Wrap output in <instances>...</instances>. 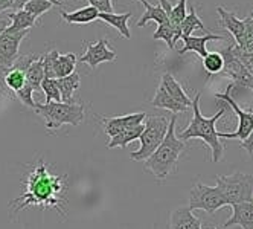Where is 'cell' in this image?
I'll use <instances>...</instances> for the list:
<instances>
[{
  "instance_id": "cell-1",
  "label": "cell",
  "mask_w": 253,
  "mask_h": 229,
  "mask_svg": "<svg viewBox=\"0 0 253 229\" xmlns=\"http://www.w3.org/2000/svg\"><path fill=\"white\" fill-rule=\"evenodd\" d=\"M66 176H55L49 173L47 165L40 161L32 168L26 178V189L23 194L11 202V205H19L15 211L29 206L52 208L64 216L61 202L66 191Z\"/></svg>"
},
{
  "instance_id": "cell-2",
  "label": "cell",
  "mask_w": 253,
  "mask_h": 229,
  "mask_svg": "<svg viewBox=\"0 0 253 229\" xmlns=\"http://www.w3.org/2000/svg\"><path fill=\"white\" fill-rule=\"evenodd\" d=\"M200 93H197L195 98L192 99V112H194V116L191 119V124L183 129L180 132V135L177 136L180 140H186L189 139H202L205 140V144L211 148L212 151V162H220L223 159V154H224V145L220 139V132H216L215 129V124L216 121L220 118L224 116L226 113V105H223V109L216 112L213 116L208 118V116H203L202 112H200ZM226 104V102H224Z\"/></svg>"
},
{
  "instance_id": "cell-3",
  "label": "cell",
  "mask_w": 253,
  "mask_h": 229,
  "mask_svg": "<svg viewBox=\"0 0 253 229\" xmlns=\"http://www.w3.org/2000/svg\"><path fill=\"white\" fill-rule=\"evenodd\" d=\"M175 122L177 116L172 115L169 119L168 132L162 140V144L156 148V151L145 159V171L151 173L157 181H165L172 173H175L178 157L186 147V142L180 140L175 135Z\"/></svg>"
},
{
  "instance_id": "cell-4",
  "label": "cell",
  "mask_w": 253,
  "mask_h": 229,
  "mask_svg": "<svg viewBox=\"0 0 253 229\" xmlns=\"http://www.w3.org/2000/svg\"><path fill=\"white\" fill-rule=\"evenodd\" d=\"M34 110L44 118L47 130H58L64 124L80 126L84 119V105L75 102H35Z\"/></svg>"
},
{
  "instance_id": "cell-5",
  "label": "cell",
  "mask_w": 253,
  "mask_h": 229,
  "mask_svg": "<svg viewBox=\"0 0 253 229\" xmlns=\"http://www.w3.org/2000/svg\"><path fill=\"white\" fill-rule=\"evenodd\" d=\"M216 188L221 192L226 206L253 202V174L233 173L230 176H216Z\"/></svg>"
},
{
  "instance_id": "cell-6",
  "label": "cell",
  "mask_w": 253,
  "mask_h": 229,
  "mask_svg": "<svg viewBox=\"0 0 253 229\" xmlns=\"http://www.w3.org/2000/svg\"><path fill=\"white\" fill-rule=\"evenodd\" d=\"M143 126L145 127H143V132L139 137L140 147L139 150L130 153L133 161H145L156 151L168 132L169 121L165 116H147Z\"/></svg>"
},
{
  "instance_id": "cell-7",
  "label": "cell",
  "mask_w": 253,
  "mask_h": 229,
  "mask_svg": "<svg viewBox=\"0 0 253 229\" xmlns=\"http://www.w3.org/2000/svg\"><path fill=\"white\" fill-rule=\"evenodd\" d=\"M223 206H226V203L216 186H208L197 181L189 191V208L192 211L203 209L209 214H213L215 211H218Z\"/></svg>"
},
{
  "instance_id": "cell-8",
  "label": "cell",
  "mask_w": 253,
  "mask_h": 229,
  "mask_svg": "<svg viewBox=\"0 0 253 229\" xmlns=\"http://www.w3.org/2000/svg\"><path fill=\"white\" fill-rule=\"evenodd\" d=\"M233 84H229L227 89L224 93H216L215 98L216 99H221L223 102H226L229 107H232V110L237 113L238 116V127H237V132L233 133H220V139H238V140H246L249 137V135L252 133L253 130V112H247V110H243L240 105L237 104V101L233 99V96L230 95V91H232Z\"/></svg>"
},
{
  "instance_id": "cell-9",
  "label": "cell",
  "mask_w": 253,
  "mask_h": 229,
  "mask_svg": "<svg viewBox=\"0 0 253 229\" xmlns=\"http://www.w3.org/2000/svg\"><path fill=\"white\" fill-rule=\"evenodd\" d=\"M42 61L44 69V78H50V80L64 78L70 74H74L77 66L75 54L60 55V52L57 49H52L49 54L43 55Z\"/></svg>"
},
{
  "instance_id": "cell-10",
  "label": "cell",
  "mask_w": 253,
  "mask_h": 229,
  "mask_svg": "<svg viewBox=\"0 0 253 229\" xmlns=\"http://www.w3.org/2000/svg\"><path fill=\"white\" fill-rule=\"evenodd\" d=\"M29 31L9 32L3 31L0 35V69H9L14 61L19 58V49L22 40L26 37Z\"/></svg>"
},
{
  "instance_id": "cell-11",
  "label": "cell",
  "mask_w": 253,
  "mask_h": 229,
  "mask_svg": "<svg viewBox=\"0 0 253 229\" xmlns=\"http://www.w3.org/2000/svg\"><path fill=\"white\" fill-rule=\"evenodd\" d=\"M220 54L224 60L221 74L226 77H230L235 83L246 87V89L253 91V77L247 72V69L240 63V60L232 54L230 46L223 49Z\"/></svg>"
},
{
  "instance_id": "cell-12",
  "label": "cell",
  "mask_w": 253,
  "mask_h": 229,
  "mask_svg": "<svg viewBox=\"0 0 253 229\" xmlns=\"http://www.w3.org/2000/svg\"><path fill=\"white\" fill-rule=\"evenodd\" d=\"M115 60H116V52L108 47V42L105 39H101L96 43H88L87 50L78 58V61L87 63L92 69H95L101 63H110Z\"/></svg>"
},
{
  "instance_id": "cell-13",
  "label": "cell",
  "mask_w": 253,
  "mask_h": 229,
  "mask_svg": "<svg viewBox=\"0 0 253 229\" xmlns=\"http://www.w3.org/2000/svg\"><path fill=\"white\" fill-rule=\"evenodd\" d=\"M145 118H147V113H143V112L130 113V115H124V116H115V118L101 116V119L104 122V133L108 135L110 137L116 136L118 133H121L122 130L128 129V127L143 124Z\"/></svg>"
},
{
  "instance_id": "cell-14",
  "label": "cell",
  "mask_w": 253,
  "mask_h": 229,
  "mask_svg": "<svg viewBox=\"0 0 253 229\" xmlns=\"http://www.w3.org/2000/svg\"><path fill=\"white\" fill-rule=\"evenodd\" d=\"M169 229H202V222L189 206H178L169 216Z\"/></svg>"
},
{
  "instance_id": "cell-15",
  "label": "cell",
  "mask_w": 253,
  "mask_h": 229,
  "mask_svg": "<svg viewBox=\"0 0 253 229\" xmlns=\"http://www.w3.org/2000/svg\"><path fill=\"white\" fill-rule=\"evenodd\" d=\"M232 217L223 225L221 229L230 226H241L243 229H253V202L232 205Z\"/></svg>"
},
{
  "instance_id": "cell-16",
  "label": "cell",
  "mask_w": 253,
  "mask_h": 229,
  "mask_svg": "<svg viewBox=\"0 0 253 229\" xmlns=\"http://www.w3.org/2000/svg\"><path fill=\"white\" fill-rule=\"evenodd\" d=\"M183 47L180 49L178 52L180 54H186V52H195L198 54L202 58L208 55V42L213 40V42H220V40H224V37L221 35H215V34H206L203 37H194V35H189V37H183Z\"/></svg>"
},
{
  "instance_id": "cell-17",
  "label": "cell",
  "mask_w": 253,
  "mask_h": 229,
  "mask_svg": "<svg viewBox=\"0 0 253 229\" xmlns=\"http://www.w3.org/2000/svg\"><path fill=\"white\" fill-rule=\"evenodd\" d=\"M216 12L220 15V25L230 32V35L235 39V45H238L244 35V20H240L233 12H229L223 6L216 8Z\"/></svg>"
},
{
  "instance_id": "cell-18",
  "label": "cell",
  "mask_w": 253,
  "mask_h": 229,
  "mask_svg": "<svg viewBox=\"0 0 253 229\" xmlns=\"http://www.w3.org/2000/svg\"><path fill=\"white\" fill-rule=\"evenodd\" d=\"M197 28H198V29H202V31H205L206 34H209V31L205 28V25H203L202 19L197 15L195 9H194V8H191L189 14H186V17L183 19V22L178 25V28H177V31H175V37H174V40H172L174 47H175V43H177V40H178V39L189 37V35H191Z\"/></svg>"
},
{
  "instance_id": "cell-19",
  "label": "cell",
  "mask_w": 253,
  "mask_h": 229,
  "mask_svg": "<svg viewBox=\"0 0 253 229\" xmlns=\"http://www.w3.org/2000/svg\"><path fill=\"white\" fill-rule=\"evenodd\" d=\"M160 86L164 87V89L167 91V93H168L172 99H175L177 102L186 105L188 109L192 105V99L186 95V92L183 91V87L180 86V83H178L171 74H168V72L164 74V77H162Z\"/></svg>"
},
{
  "instance_id": "cell-20",
  "label": "cell",
  "mask_w": 253,
  "mask_h": 229,
  "mask_svg": "<svg viewBox=\"0 0 253 229\" xmlns=\"http://www.w3.org/2000/svg\"><path fill=\"white\" fill-rule=\"evenodd\" d=\"M60 15L61 19L66 22V23H70V25H85V23H92L93 20H96L99 17V11L95 9L93 6H84V8H80L74 12H66V11H60Z\"/></svg>"
},
{
  "instance_id": "cell-21",
  "label": "cell",
  "mask_w": 253,
  "mask_h": 229,
  "mask_svg": "<svg viewBox=\"0 0 253 229\" xmlns=\"http://www.w3.org/2000/svg\"><path fill=\"white\" fill-rule=\"evenodd\" d=\"M55 84L60 91V95H61V101L66 102V104H74V93L77 89H80L81 86V78L78 75V72L75 70L74 74H70L64 78H58L55 80Z\"/></svg>"
},
{
  "instance_id": "cell-22",
  "label": "cell",
  "mask_w": 253,
  "mask_h": 229,
  "mask_svg": "<svg viewBox=\"0 0 253 229\" xmlns=\"http://www.w3.org/2000/svg\"><path fill=\"white\" fill-rule=\"evenodd\" d=\"M102 22H105L107 25L113 26L115 29H118V32L121 34V37L124 39H130V28H128V20L131 19V12H125V14H115V12H99V17Z\"/></svg>"
},
{
  "instance_id": "cell-23",
  "label": "cell",
  "mask_w": 253,
  "mask_h": 229,
  "mask_svg": "<svg viewBox=\"0 0 253 229\" xmlns=\"http://www.w3.org/2000/svg\"><path fill=\"white\" fill-rule=\"evenodd\" d=\"M137 2H140L143 5V8H145V11H143L142 17L139 19V22L136 23V26L139 28H143L148 22H156L157 25H162V23H167L169 22L168 17L164 11V8H162L160 5L157 6H153L148 0H137Z\"/></svg>"
},
{
  "instance_id": "cell-24",
  "label": "cell",
  "mask_w": 253,
  "mask_h": 229,
  "mask_svg": "<svg viewBox=\"0 0 253 229\" xmlns=\"http://www.w3.org/2000/svg\"><path fill=\"white\" fill-rule=\"evenodd\" d=\"M151 105H153V107H157V109L171 110L172 115H177L180 112H186L188 110L186 105H183V104L177 102L175 99H172L162 86H159V89L156 91V95H154V98L151 101Z\"/></svg>"
},
{
  "instance_id": "cell-25",
  "label": "cell",
  "mask_w": 253,
  "mask_h": 229,
  "mask_svg": "<svg viewBox=\"0 0 253 229\" xmlns=\"http://www.w3.org/2000/svg\"><path fill=\"white\" fill-rule=\"evenodd\" d=\"M143 127H145V126H143V124H139V126L128 127V129L122 130V132L118 133L116 136L110 137V140L107 142V147H108V148H118V147L124 148V147H126L128 144H131L133 140H136V139L140 137V135H142V132H143Z\"/></svg>"
},
{
  "instance_id": "cell-26",
  "label": "cell",
  "mask_w": 253,
  "mask_h": 229,
  "mask_svg": "<svg viewBox=\"0 0 253 229\" xmlns=\"http://www.w3.org/2000/svg\"><path fill=\"white\" fill-rule=\"evenodd\" d=\"M8 20H11L9 26L6 28V31H9V32L29 31L35 23H37V19H35L34 15H31L29 12H26L25 9L14 11V12L8 14Z\"/></svg>"
},
{
  "instance_id": "cell-27",
  "label": "cell",
  "mask_w": 253,
  "mask_h": 229,
  "mask_svg": "<svg viewBox=\"0 0 253 229\" xmlns=\"http://www.w3.org/2000/svg\"><path fill=\"white\" fill-rule=\"evenodd\" d=\"M159 5L164 8L169 23L175 28H178V25L183 22V19L186 17V0H178V2L172 6L168 0H159Z\"/></svg>"
},
{
  "instance_id": "cell-28",
  "label": "cell",
  "mask_w": 253,
  "mask_h": 229,
  "mask_svg": "<svg viewBox=\"0 0 253 229\" xmlns=\"http://www.w3.org/2000/svg\"><path fill=\"white\" fill-rule=\"evenodd\" d=\"M25 77H26V83L32 87L34 92L37 91H42V81L44 80V69H43V61H42V57L34 61L25 72Z\"/></svg>"
},
{
  "instance_id": "cell-29",
  "label": "cell",
  "mask_w": 253,
  "mask_h": 229,
  "mask_svg": "<svg viewBox=\"0 0 253 229\" xmlns=\"http://www.w3.org/2000/svg\"><path fill=\"white\" fill-rule=\"evenodd\" d=\"M224 66V60L220 52H208V55L203 57V67L209 75L221 74Z\"/></svg>"
},
{
  "instance_id": "cell-30",
  "label": "cell",
  "mask_w": 253,
  "mask_h": 229,
  "mask_svg": "<svg viewBox=\"0 0 253 229\" xmlns=\"http://www.w3.org/2000/svg\"><path fill=\"white\" fill-rule=\"evenodd\" d=\"M5 84L9 87L12 92H17L20 91L22 87L26 84V77H25V72L22 70H17V69H12L9 67L5 74Z\"/></svg>"
},
{
  "instance_id": "cell-31",
  "label": "cell",
  "mask_w": 253,
  "mask_h": 229,
  "mask_svg": "<svg viewBox=\"0 0 253 229\" xmlns=\"http://www.w3.org/2000/svg\"><path fill=\"white\" fill-rule=\"evenodd\" d=\"M53 6L55 5H53L52 2H49V0H29V2L25 3L23 9L26 12H29L31 15H34L35 19H39V17H42L44 12H47Z\"/></svg>"
},
{
  "instance_id": "cell-32",
  "label": "cell",
  "mask_w": 253,
  "mask_h": 229,
  "mask_svg": "<svg viewBox=\"0 0 253 229\" xmlns=\"http://www.w3.org/2000/svg\"><path fill=\"white\" fill-rule=\"evenodd\" d=\"M174 37H175V28L169 22L159 25L157 31L153 35L154 40H164V42H167V45H168L169 49H174V45H172Z\"/></svg>"
},
{
  "instance_id": "cell-33",
  "label": "cell",
  "mask_w": 253,
  "mask_h": 229,
  "mask_svg": "<svg viewBox=\"0 0 253 229\" xmlns=\"http://www.w3.org/2000/svg\"><path fill=\"white\" fill-rule=\"evenodd\" d=\"M42 91L46 95V102H63L60 91H58V87L55 84V80L44 78L42 81Z\"/></svg>"
},
{
  "instance_id": "cell-34",
  "label": "cell",
  "mask_w": 253,
  "mask_h": 229,
  "mask_svg": "<svg viewBox=\"0 0 253 229\" xmlns=\"http://www.w3.org/2000/svg\"><path fill=\"white\" fill-rule=\"evenodd\" d=\"M230 50H232V54L240 60V63L247 69V72L253 77V54L241 50L237 45H230Z\"/></svg>"
},
{
  "instance_id": "cell-35",
  "label": "cell",
  "mask_w": 253,
  "mask_h": 229,
  "mask_svg": "<svg viewBox=\"0 0 253 229\" xmlns=\"http://www.w3.org/2000/svg\"><path fill=\"white\" fill-rule=\"evenodd\" d=\"M15 96L19 98V101L23 104V105H26V107H29V109H34L35 107V102H34V89L32 87L26 83L20 91H17L15 92Z\"/></svg>"
},
{
  "instance_id": "cell-36",
  "label": "cell",
  "mask_w": 253,
  "mask_h": 229,
  "mask_svg": "<svg viewBox=\"0 0 253 229\" xmlns=\"http://www.w3.org/2000/svg\"><path fill=\"white\" fill-rule=\"evenodd\" d=\"M88 3L99 12H113L112 0H88Z\"/></svg>"
},
{
  "instance_id": "cell-37",
  "label": "cell",
  "mask_w": 253,
  "mask_h": 229,
  "mask_svg": "<svg viewBox=\"0 0 253 229\" xmlns=\"http://www.w3.org/2000/svg\"><path fill=\"white\" fill-rule=\"evenodd\" d=\"M241 147H243L249 154H253V130H252V133L249 135V137L241 142Z\"/></svg>"
},
{
  "instance_id": "cell-38",
  "label": "cell",
  "mask_w": 253,
  "mask_h": 229,
  "mask_svg": "<svg viewBox=\"0 0 253 229\" xmlns=\"http://www.w3.org/2000/svg\"><path fill=\"white\" fill-rule=\"evenodd\" d=\"M14 3H15V0H0V12L5 9H12Z\"/></svg>"
},
{
  "instance_id": "cell-39",
  "label": "cell",
  "mask_w": 253,
  "mask_h": 229,
  "mask_svg": "<svg viewBox=\"0 0 253 229\" xmlns=\"http://www.w3.org/2000/svg\"><path fill=\"white\" fill-rule=\"evenodd\" d=\"M9 20H6V19H0V35H2V32L9 26Z\"/></svg>"
},
{
  "instance_id": "cell-40",
  "label": "cell",
  "mask_w": 253,
  "mask_h": 229,
  "mask_svg": "<svg viewBox=\"0 0 253 229\" xmlns=\"http://www.w3.org/2000/svg\"><path fill=\"white\" fill-rule=\"evenodd\" d=\"M212 229H220V228H212Z\"/></svg>"
}]
</instances>
